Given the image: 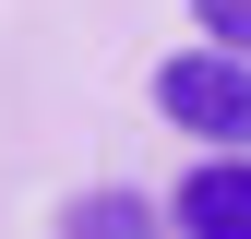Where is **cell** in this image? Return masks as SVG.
<instances>
[{"mask_svg":"<svg viewBox=\"0 0 251 239\" xmlns=\"http://www.w3.org/2000/svg\"><path fill=\"white\" fill-rule=\"evenodd\" d=\"M155 120H179V132L215 143V156H251V60H227V48H179L168 72H155Z\"/></svg>","mask_w":251,"mask_h":239,"instance_id":"6da1fadb","label":"cell"},{"mask_svg":"<svg viewBox=\"0 0 251 239\" xmlns=\"http://www.w3.org/2000/svg\"><path fill=\"white\" fill-rule=\"evenodd\" d=\"M168 227L179 239H251V156H203L192 179H179Z\"/></svg>","mask_w":251,"mask_h":239,"instance_id":"7a4b0ae2","label":"cell"},{"mask_svg":"<svg viewBox=\"0 0 251 239\" xmlns=\"http://www.w3.org/2000/svg\"><path fill=\"white\" fill-rule=\"evenodd\" d=\"M60 239H168V215L108 179V191H72V203H60Z\"/></svg>","mask_w":251,"mask_h":239,"instance_id":"3957f363","label":"cell"},{"mask_svg":"<svg viewBox=\"0 0 251 239\" xmlns=\"http://www.w3.org/2000/svg\"><path fill=\"white\" fill-rule=\"evenodd\" d=\"M192 24H203V48L251 60V0H192Z\"/></svg>","mask_w":251,"mask_h":239,"instance_id":"277c9868","label":"cell"}]
</instances>
